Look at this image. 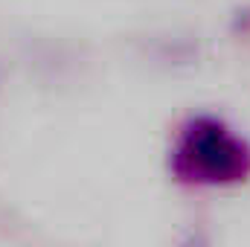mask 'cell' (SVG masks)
Returning <instances> with one entry per match:
<instances>
[{
  "mask_svg": "<svg viewBox=\"0 0 250 247\" xmlns=\"http://www.w3.org/2000/svg\"><path fill=\"white\" fill-rule=\"evenodd\" d=\"M169 172L175 181L198 189L239 186L250 178V143L227 120L195 114L172 140Z\"/></svg>",
  "mask_w": 250,
  "mask_h": 247,
  "instance_id": "cell-1",
  "label": "cell"
}]
</instances>
